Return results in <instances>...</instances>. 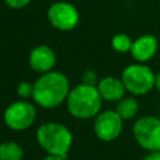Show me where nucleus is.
Returning a JSON list of instances; mask_svg holds the SVG:
<instances>
[{"label": "nucleus", "instance_id": "nucleus-14", "mask_svg": "<svg viewBox=\"0 0 160 160\" xmlns=\"http://www.w3.org/2000/svg\"><path fill=\"white\" fill-rule=\"evenodd\" d=\"M132 45V40L128 34L120 32L112 36L111 39V48L118 52H128L130 51Z\"/></svg>", "mask_w": 160, "mask_h": 160}, {"label": "nucleus", "instance_id": "nucleus-19", "mask_svg": "<svg viewBox=\"0 0 160 160\" xmlns=\"http://www.w3.org/2000/svg\"><path fill=\"white\" fill-rule=\"evenodd\" d=\"M66 158L65 156H61V155H55V154H49L46 155L42 160H65Z\"/></svg>", "mask_w": 160, "mask_h": 160}, {"label": "nucleus", "instance_id": "nucleus-20", "mask_svg": "<svg viewBox=\"0 0 160 160\" xmlns=\"http://www.w3.org/2000/svg\"><path fill=\"white\" fill-rule=\"evenodd\" d=\"M155 88L160 92V71L156 72V75H155Z\"/></svg>", "mask_w": 160, "mask_h": 160}, {"label": "nucleus", "instance_id": "nucleus-4", "mask_svg": "<svg viewBox=\"0 0 160 160\" xmlns=\"http://www.w3.org/2000/svg\"><path fill=\"white\" fill-rule=\"evenodd\" d=\"M155 72L144 62H136L126 66L121 72V80L126 91L141 96L149 94L155 88Z\"/></svg>", "mask_w": 160, "mask_h": 160}, {"label": "nucleus", "instance_id": "nucleus-16", "mask_svg": "<svg viewBox=\"0 0 160 160\" xmlns=\"http://www.w3.org/2000/svg\"><path fill=\"white\" fill-rule=\"evenodd\" d=\"M98 82H99V79H98V74L95 70H86L82 74V84L96 86Z\"/></svg>", "mask_w": 160, "mask_h": 160}, {"label": "nucleus", "instance_id": "nucleus-2", "mask_svg": "<svg viewBox=\"0 0 160 160\" xmlns=\"http://www.w3.org/2000/svg\"><path fill=\"white\" fill-rule=\"evenodd\" d=\"M69 112L78 119H90L100 112L102 98L96 86L80 84L72 88L66 98Z\"/></svg>", "mask_w": 160, "mask_h": 160}, {"label": "nucleus", "instance_id": "nucleus-12", "mask_svg": "<svg viewBox=\"0 0 160 160\" xmlns=\"http://www.w3.org/2000/svg\"><path fill=\"white\" fill-rule=\"evenodd\" d=\"M116 112L124 119V120H129V119H132L135 118V115L138 114L139 111V104H138V100L132 96H124L122 99H120L116 104V108H115Z\"/></svg>", "mask_w": 160, "mask_h": 160}, {"label": "nucleus", "instance_id": "nucleus-11", "mask_svg": "<svg viewBox=\"0 0 160 160\" xmlns=\"http://www.w3.org/2000/svg\"><path fill=\"white\" fill-rule=\"evenodd\" d=\"M102 100L106 101H119L125 95V85L120 79L114 76H105L101 80H99L96 85Z\"/></svg>", "mask_w": 160, "mask_h": 160}, {"label": "nucleus", "instance_id": "nucleus-7", "mask_svg": "<svg viewBox=\"0 0 160 160\" xmlns=\"http://www.w3.org/2000/svg\"><path fill=\"white\" fill-rule=\"evenodd\" d=\"M124 119L116 110H105L96 115L94 121V132L102 141H112L122 131Z\"/></svg>", "mask_w": 160, "mask_h": 160}, {"label": "nucleus", "instance_id": "nucleus-5", "mask_svg": "<svg viewBox=\"0 0 160 160\" xmlns=\"http://www.w3.org/2000/svg\"><path fill=\"white\" fill-rule=\"evenodd\" d=\"M132 134L136 142L145 150H160V119L152 115L139 118L134 126Z\"/></svg>", "mask_w": 160, "mask_h": 160}, {"label": "nucleus", "instance_id": "nucleus-6", "mask_svg": "<svg viewBox=\"0 0 160 160\" xmlns=\"http://www.w3.org/2000/svg\"><path fill=\"white\" fill-rule=\"evenodd\" d=\"M36 118V109L35 106L26 101V100H19L12 104H10L4 112V121L8 128L21 131L30 128Z\"/></svg>", "mask_w": 160, "mask_h": 160}, {"label": "nucleus", "instance_id": "nucleus-15", "mask_svg": "<svg viewBox=\"0 0 160 160\" xmlns=\"http://www.w3.org/2000/svg\"><path fill=\"white\" fill-rule=\"evenodd\" d=\"M32 90H34V84H30L28 81H22L18 85L16 88V92L20 98L22 99H28L30 96H32Z\"/></svg>", "mask_w": 160, "mask_h": 160}, {"label": "nucleus", "instance_id": "nucleus-1", "mask_svg": "<svg viewBox=\"0 0 160 160\" xmlns=\"http://www.w3.org/2000/svg\"><path fill=\"white\" fill-rule=\"evenodd\" d=\"M70 92L68 78L59 71L42 74L35 82L32 90L34 101L44 109H52L66 100Z\"/></svg>", "mask_w": 160, "mask_h": 160}, {"label": "nucleus", "instance_id": "nucleus-3", "mask_svg": "<svg viewBox=\"0 0 160 160\" xmlns=\"http://www.w3.org/2000/svg\"><path fill=\"white\" fill-rule=\"evenodd\" d=\"M36 140L48 154L66 158L72 144V135L65 125L50 121L39 126L36 131Z\"/></svg>", "mask_w": 160, "mask_h": 160}, {"label": "nucleus", "instance_id": "nucleus-18", "mask_svg": "<svg viewBox=\"0 0 160 160\" xmlns=\"http://www.w3.org/2000/svg\"><path fill=\"white\" fill-rule=\"evenodd\" d=\"M141 160H160V150L149 151Z\"/></svg>", "mask_w": 160, "mask_h": 160}, {"label": "nucleus", "instance_id": "nucleus-17", "mask_svg": "<svg viewBox=\"0 0 160 160\" xmlns=\"http://www.w3.org/2000/svg\"><path fill=\"white\" fill-rule=\"evenodd\" d=\"M5 4L9 6V8H12V9H21V8H25L26 5L30 4L31 0H4Z\"/></svg>", "mask_w": 160, "mask_h": 160}, {"label": "nucleus", "instance_id": "nucleus-8", "mask_svg": "<svg viewBox=\"0 0 160 160\" xmlns=\"http://www.w3.org/2000/svg\"><path fill=\"white\" fill-rule=\"evenodd\" d=\"M48 19L50 24L62 31L74 29L79 22V11L76 8L66 1H58L50 5L48 10Z\"/></svg>", "mask_w": 160, "mask_h": 160}, {"label": "nucleus", "instance_id": "nucleus-9", "mask_svg": "<svg viewBox=\"0 0 160 160\" xmlns=\"http://www.w3.org/2000/svg\"><path fill=\"white\" fill-rule=\"evenodd\" d=\"M30 68L36 72H49L56 64V55L51 48L48 45H38L35 46L29 55Z\"/></svg>", "mask_w": 160, "mask_h": 160}, {"label": "nucleus", "instance_id": "nucleus-10", "mask_svg": "<svg viewBox=\"0 0 160 160\" xmlns=\"http://www.w3.org/2000/svg\"><path fill=\"white\" fill-rule=\"evenodd\" d=\"M158 39L151 34H144L132 41L130 54L138 62H146L151 60L158 51Z\"/></svg>", "mask_w": 160, "mask_h": 160}, {"label": "nucleus", "instance_id": "nucleus-13", "mask_svg": "<svg viewBox=\"0 0 160 160\" xmlns=\"http://www.w3.org/2000/svg\"><path fill=\"white\" fill-rule=\"evenodd\" d=\"M24 150L15 141H4L0 144V160H22Z\"/></svg>", "mask_w": 160, "mask_h": 160}]
</instances>
